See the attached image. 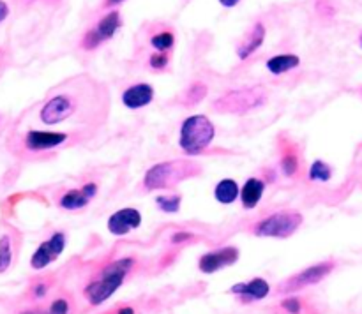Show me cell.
<instances>
[{
	"mask_svg": "<svg viewBox=\"0 0 362 314\" xmlns=\"http://www.w3.org/2000/svg\"><path fill=\"white\" fill-rule=\"evenodd\" d=\"M334 268H336V263L332 260H325V261H320V263L311 265V267H306L304 270H300L299 274L286 279L283 284H279L278 291L293 293V291H299V289L308 288V286L318 284V282L324 281V279L327 277Z\"/></svg>",
	"mask_w": 362,
	"mask_h": 314,
	"instance_id": "cell-7",
	"label": "cell"
},
{
	"mask_svg": "<svg viewBox=\"0 0 362 314\" xmlns=\"http://www.w3.org/2000/svg\"><path fill=\"white\" fill-rule=\"evenodd\" d=\"M7 16H9V6H7L4 0H0V23H2V21H6Z\"/></svg>",
	"mask_w": 362,
	"mask_h": 314,
	"instance_id": "cell-32",
	"label": "cell"
},
{
	"mask_svg": "<svg viewBox=\"0 0 362 314\" xmlns=\"http://www.w3.org/2000/svg\"><path fill=\"white\" fill-rule=\"evenodd\" d=\"M46 293H48V284H46V282H37V284L32 288V295H34V298H42Z\"/></svg>",
	"mask_w": 362,
	"mask_h": 314,
	"instance_id": "cell-31",
	"label": "cell"
},
{
	"mask_svg": "<svg viewBox=\"0 0 362 314\" xmlns=\"http://www.w3.org/2000/svg\"><path fill=\"white\" fill-rule=\"evenodd\" d=\"M78 111V101L73 94L60 92L52 95L48 101L39 109V119L46 126H57V123L66 122L67 119Z\"/></svg>",
	"mask_w": 362,
	"mask_h": 314,
	"instance_id": "cell-6",
	"label": "cell"
},
{
	"mask_svg": "<svg viewBox=\"0 0 362 314\" xmlns=\"http://www.w3.org/2000/svg\"><path fill=\"white\" fill-rule=\"evenodd\" d=\"M281 171L285 173V176L292 179L299 173V157H297V152L286 150L281 157Z\"/></svg>",
	"mask_w": 362,
	"mask_h": 314,
	"instance_id": "cell-25",
	"label": "cell"
},
{
	"mask_svg": "<svg viewBox=\"0 0 362 314\" xmlns=\"http://www.w3.org/2000/svg\"><path fill=\"white\" fill-rule=\"evenodd\" d=\"M126 2V0H105L103 2V7H112V6H119V4Z\"/></svg>",
	"mask_w": 362,
	"mask_h": 314,
	"instance_id": "cell-35",
	"label": "cell"
},
{
	"mask_svg": "<svg viewBox=\"0 0 362 314\" xmlns=\"http://www.w3.org/2000/svg\"><path fill=\"white\" fill-rule=\"evenodd\" d=\"M304 217L303 214L296 210H285L276 212V214L267 215V217L260 219L257 224L253 226V235L260 236V238H290L296 235L297 229L303 226Z\"/></svg>",
	"mask_w": 362,
	"mask_h": 314,
	"instance_id": "cell-5",
	"label": "cell"
},
{
	"mask_svg": "<svg viewBox=\"0 0 362 314\" xmlns=\"http://www.w3.org/2000/svg\"><path fill=\"white\" fill-rule=\"evenodd\" d=\"M67 140H69V134L67 133L32 129L25 133V136L21 138V143H23V148L27 152H30V154H39V152L53 150V148L66 143Z\"/></svg>",
	"mask_w": 362,
	"mask_h": 314,
	"instance_id": "cell-10",
	"label": "cell"
},
{
	"mask_svg": "<svg viewBox=\"0 0 362 314\" xmlns=\"http://www.w3.org/2000/svg\"><path fill=\"white\" fill-rule=\"evenodd\" d=\"M240 189L237 180L233 179H223L216 183L214 187V198L221 205H232L239 200Z\"/></svg>",
	"mask_w": 362,
	"mask_h": 314,
	"instance_id": "cell-18",
	"label": "cell"
},
{
	"mask_svg": "<svg viewBox=\"0 0 362 314\" xmlns=\"http://www.w3.org/2000/svg\"><path fill=\"white\" fill-rule=\"evenodd\" d=\"M175 44V35L172 30H161L151 37V46L159 53H168Z\"/></svg>",
	"mask_w": 362,
	"mask_h": 314,
	"instance_id": "cell-22",
	"label": "cell"
},
{
	"mask_svg": "<svg viewBox=\"0 0 362 314\" xmlns=\"http://www.w3.org/2000/svg\"><path fill=\"white\" fill-rule=\"evenodd\" d=\"M136 261L133 258H119L99 270V274L85 286V298L90 306H101L106 300L112 298L124 284L127 275L134 268Z\"/></svg>",
	"mask_w": 362,
	"mask_h": 314,
	"instance_id": "cell-1",
	"label": "cell"
},
{
	"mask_svg": "<svg viewBox=\"0 0 362 314\" xmlns=\"http://www.w3.org/2000/svg\"><path fill=\"white\" fill-rule=\"evenodd\" d=\"M170 66V55L168 53H152L151 56H148V67H151L152 71H158V73H161V71H165L166 67Z\"/></svg>",
	"mask_w": 362,
	"mask_h": 314,
	"instance_id": "cell-27",
	"label": "cell"
},
{
	"mask_svg": "<svg viewBox=\"0 0 362 314\" xmlns=\"http://www.w3.org/2000/svg\"><path fill=\"white\" fill-rule=\"evenodd\" d=\"M230 293L235 295L243 303L260 302L271 293V284L264 277H255L250 281L237 282L230 288Z\"/></svg>",
	"mask_w": 362,
	"mask_h": 314,
	"instance_id": "cell-13",
	"label": "cell"
},
{
	"mask_svg": "<svg viewBox=\"0 0 362 314\" xmlns=\"http://www.w3.org/2000/svg\"><path fill=\"white\" fill-rule=\"evenodd\" d=\"M156 90L148 83H134L122 92V104L127 109H140L154 101Z\"/></svg>",
	"mask_w": 362,
	"mask_h": 314,
	"instance_id": "cell-15",
	"label": "cell"
},
{
	"mask_svg": "<svg viewBox=\"0 0 362 314\" xmlns=\"http://www.w3.org/2000/svg\"><path fill=\"white\" fill-rule=\"evenodd\" d=\"M308 175H310L311 182H329L332 179V168L322 159H317V161L311 162Z\"/></svg>",
	"mask_w": 362,
	"mask_h": 314,
	"instance_id": "cell-21",
	"label": "cell"
},
{
	"mask_svg": "<svg viewBox=\"0 0 362 314\" xmlns=\"http://www.w3.org/2000/svg\"><path fill=\"white\" fill-rule=\"evenodd\" d=\"M67 238L64 231H55L53 235H49V238L39 243L37 249L34 250V254H32L30 258V267L34 268V270H42V268H46L48 265H52L53 261L59 260L60 254L64 253Z\"/></svg>",
	"mask_w": 362,
	"mask_h": 314,
	"instance_id": "cell-9",
	"label": "cell"
},
{
	"mask_svg": "<svg viewBox=\"0 0 362 314\" xmlns=\"http://www.w3.org/2000/svg\"><path fill=\"white\" fill-rule=\"evenodd\" d=\"M115 314H136V313H134V309L131 306H124V307H119V309L115 310Z\"/></svg>",
	"mask_w": 362,
	"mask_h": 314,
	"instance_id": "cell-33",
	"label": "cell"
},
{
	"mask_svg": "<svg viewBox=\"0 0 362 314\" xmlns=\"http://www.w3.org/2000/svg\"><path fill=\"white\" fill-rule=\"evenodd\" d=\"M317 9L322 16H332L334 14V7L331 6L329 0H317Z\"/></svg>",
	"mask_w": 362,
	"mask_h": 314,
	"instance_id": "cell-29",
	"label": "cell"
},
{
	"mask_svg": "<svg viewBox=\"0 0 362 314\" xmlns=\"http://www.w3.org/2000/svg\"><path fill=\"white\" fill-rule=\"evenodd\" d=\"M240 258V250L233 246L219 247V249L209 250L202 254L198 260V270L204 274H216V272L235 265Z\"/></svg>",
	"mask_w": 362,
	"mask_h": 314,
	"instance_id": "cell-11",
	"label": "cell"
},
{
	"mask_svg": "<svg viewBox=\"0 0 362 314\" xmlns=\"http://www.w3.org/2000/svg\"><path fill=\"white\" fill-rule=\"evenodd\" d=\"M21 314H46V313H42V310L39 309H28V310H23Z\"/></svg>",
	"mask_w": 362,
	"mask_h": 314,
	"instance_id": "cell-36",
	"label": "cell"
},
{
	"mask_svg": "<svg viewBox=\"0 0 362 314\" xmlns=\"http://www.w3.org/2000/svg\"><path fill=\"white\" fill-rule=\"evenodd\" d=\"M207 95V85L202 83V81H194L182 95V104L184 106H197L204 101V97Z\"/></svg>",
	"mask_w": 362,
	"mask_h": 314,
	"instance_id": "cell-20",
	"label": "cell"
},
{
	"mask_svg": "<svg viewBox=\"0 0 362 314\" xmlns=\"http://www.w3.org/2000/svg\"><path fill=\"white\" fill-rule=\"evenodd\" d=\"M13 263V243L9 235L0 236V274L6 272Z\"/></svg>",
	"mask_w": 362,
	"mask_h": 314,
	"instance_id": "cell-24",
	"label": "cell"
},
{
	"mask_svg": "<svg viewBox=\"0 0 362 314\" xmlns=\"http://www.w3.org/2000/svg\"><path fill=\"white\" fill-rule=\"evenodd\" d=\"M216 138V127L205 115H191L180 126L179 145L184 154L198 155L207 150Z\"/></svg>",
	"mask_w": 362,
	"mask_h": 314,
	"instance_id": "cell-3",
	"label": "cell"
},
{
	"mask_svg": "<svg viewBox=\"0 0 362 314\" xmlns=\"http://www.w3.org/2000/svg\"><path fill=\"white\" fill-rule=\"evenodd\" d=\"M359 42H361V48H362V34H361V39H359Z\"/></svg>",
	"mask_w": 362,
	"mask_h": 314,
	"instance_id": "cell-38",
	"label": "cell"
},
{
	"mask_svg": "<svg viewBox=\"0 0 362 314\" xmlns=\"http://www.w3.org/2000/svg\"><path fill=\"white\" fill-rule=\"evenodd\" d=\"M46 2H49V4H57V2H60V0H46Z\"/></svg>",
	"mask_w": 362,
	"mask_h": 314,
	"instance_id": "cell-37",
	"label": "cell"
},
{
	"mask_svg": "<svg viewBox=\"0 0 362 314\" xmlns=\"http://www.w3.org/2000/svg\"><path fill=\"white\" fill-rule=\"evenodd\" d=\"M200 173V166L187 159H173V161L158 162L147 169L144 176V187L147 191L170 189L187 179H193Z\"/></svg>",
	"mask_w": 362,
	"mask_h": 314,
	"instance_id": "cell-2",
	"label": "cell"
},
{
	"mask_svg": "<svg viewBox=\"0 0 362 314\" xmlns=\"http://www.w3.org/2000/svg\"><path fill=\"white\" fill-rule=\"evenodd\" d=\"M299 64H300V59L297 55H293V53H283V55L271 56L265 66H267L269 73L279 76V74H285L288 73V71L299 67Z\"/></svg>",
	"mask_w": 362,
	"mask_h": 314,
	"instance_id": "cell-19",
	"label": "cell"
},
{
	"mask_svg": "<svg viewBox=\"0 0 362 314\" xmlns=\"http://www.w3.org/2000/svg\"><path fill=\"white\" fill-rule=\"evenodd\" d=\"M144 222V217H141V212L138 208L133 207H126V208H119L117 212H113L112 215L108 217V231L115 236H124L127 233L134 231L138 229Z\"/></svg>",
	"mask_w": 362,
	"mask_h": 314,
	"instance_id": "cell-12",
	"label": "cell"
},
{
	"mask_svg": "<svg viewBox=\"0 0 362 314\" xmlns=\"http://www.w3.org/2000/svg\"><path fill=\"white\" fill-rule=\"evenodd\" d=\"M98 191H99V186L95 182H87L81 187H78V189L67 191V193H64L62 196H60L59 200L60 208H64V210H71V212L85 208L88 203H90L92 198L98 194Z\"/></svg>",
	"mask_w": 362,
	"mask_h": 314,
	"instance_id": "cell-14",
	"label": "cell"
},
{
	"mask_svg": "<svg viewBox=\"0 0 362 314\" xmlns=\"http://www.w3.org/2000/svg\"><path fill=\"white\" fill-rule=\"evenodd\" d=\"M264 41H265V27L264 23L258 21V23H255L253 27H251V30L244 35L243 41L239 42V46H237V56H239L240 60L250 59V56L253 55L262 44H264Z\"/></svg>",
	"mask_w": 362,
	"mask_h": 314,
	"instance_id": "cell-16",
	"label": "cell"
},
{
	"mask_svg": "<svg viewBox=\"0 0 362 314\" xmlns=\"http://www.w3.org/2000/svg\"><path fill=\"white\" fill-rule=\"evenodd\" d=\"M279 309L285 314H303L304 313V303L299 296H288L281 302Z\"/></svg>",
	"mask_w": 362,
	"mask_h": 314,
	"instance_id": "cell-26",
	"label": "cell"
},
{
	"mask_svg": "<svg viewBox=\"0 0 362 314\" xmlns=\"http://www.w3.org/2000/svg\"><path fill=\"white\" fill-rule=\"evenodd\" d=\"M182 203V196L180 194H163V196L156 198V205L159 210L166 212V214H177Z\"/></svg>",
	"mask_w": 362,
	"mask_h": 314,
	"instance_id": "cell-23",
	"label": "cell"
},
{
	"mask_svg": "<svg viewBox=\"0 0 362 314\" xmlns=\"http://www.w3.org/2000/svg\"><path fill=\"white\" fill-rule=\"evenodd\" d=\"M191 238H194V235H193V233H187V231H179V233H175V235H172V238H170V242H172V243L189 242Z\"/></svg>",
	"mask_w": 362,
	"mask_h": 314,
	"instance_id": "cell-30",
	"label": "cell"
},
{
	"mask_svg": "<svg viewBox=\"0 0 362 314\" xmlns=\"http://www.w3.org/2000/svg\"><path fill=\"white\" fill-rule=\"evenodd\" d=\"M265 193V182L257 176H251L244 182V186L240 187V203H243L244 210H253L258 207V203L262 201Z\"/></svg>",
	"mask_w": 362,
	"mask_h": 314,
	"instance_id": "cell-17",
	"label": "cell"
},
{
	"mask_svg": "<svg viewBox=\"0 0 362 314\" xmlns=\"http://www.w3.org/2000/svg\"><path fill=\"white\" fill-rule=\"evenodd\" d=\"M71 306H69V300L67 298H55L49 307L46 309V314H69Z\"/></svg>",
	"mask_w": 362,
	"mask_h": 314,
	"instance_id": "cell-28",
	"label": "cell"
},
{
	"mask_svg": "<svg viewBox=\"0 0 362 314\" xmlns=\"http://www.w3.org/2000/svg\"><path fill=\"white\" fill-rule=\"evenodd\" d=\"M218 2L221 4L223 7H226V9H230V7H235L240 0H218Z\"/></svg>",
	"mask_w": 362,
	"mask_h": 314,
	"instance_id": "cell-34",
	"label": "cell"
},
{
	"mask_svg": "<svg viewBox=\"0 0 362 314\" xmlns=\"http://www.w3.org/2000/svg\"><path fill=\"white\" fill-rule=\"evenodd\" d=\"M267 102V92L262 87H247L239 90H230L216 99L214 109L219 113H233V115H246L262 108Z\"/></svg>",
	"mask_w": 362,
	"mask_h": 314,
	"instance_id": "cell-4",
	"label": "cell"
},
{
	"mask_svg": "<svg viewBox=\"0 0 362 314\" xmlns=\"http://www.w3.org/2000/svg\"><path fill=\"white\" fill-rule=\"evenodd\" d=\"M122 27V18H120L119 11H110L106 16H103L98 23L92 28H88L87 34L81 39V48L92 52V49L99 48L103 42L112 39L117 34V30Z\"/></svg>",
	"mask_w": 362,
	"mask_h": 314,
	"instance_id": "cell-8",
	"label": "cell"
}]
</instances>
